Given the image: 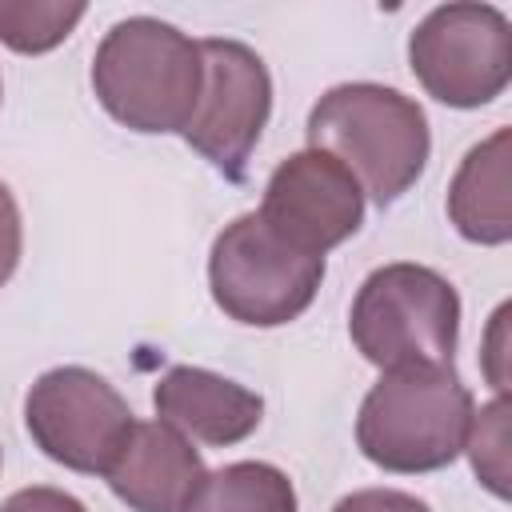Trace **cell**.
<instances>
[{
  "label": "cell",
  "instance_id": "6da1fadb",
  "mask_svg": "<svg viewBox=\"0 0 512 512\" xmlns=\"http://www.w3.org/2000/svg\"><path fill=\"white\" fill-rule=\"evenodd\" d=\"M308 148L336 156L364 196L380 208L396 204L424 172L432 132L424 108L400 88L384 84H336L308 112Z\"/></svg>",
  "mask_w": 512,
  "mask_h": 512
},
{
  "label": "cell",
  "instance_id": "7a4b0ae2",
  "mask_svg": "<svg viewBox=\"0 0 512 512\" xmlns=\"http://www.w3.org/2000/svg\"><path fill=\"white\" fill-rule=\"evenodd\" d=\"M200 80V40L156 16L112 24L92 56V92L100 108L144 136L184 132Z\"/></svg>",
  "mask_w": 512,
  "mask_h": 512
},
{
  "label": "cell",
  "instance_id": "3957f363",
  "mask_svg": "<svg viewBox=\"0 0 512 512\" xmlns=\"http://www.w3.org/2000/svg\"><path fill=\"white\" fill-rule=\"evenodd\" d=\"M472 412V392L452 364L384 368L360 400L356 444L384 472H436L464 452Z\"/></svg>",
  "mask_w": 512,
  "mask_h": 512
},
{
  "label": "cell",
  "instance_id": "277c9868",
  "mask_svg": "<svg viewBox=\"0 0 512 512\" xmlns=\"http://www.w3.org/2000/svg\"><path fill=\"white\" fill-rule=\"evenodd\" d=\"M348 336L376 368L452 364L460 340V296L452 280L428 264H384L360 284L348 312Z\"/></svg>",
  "mask_w": 512,
  "mask_h": 512
},
{
  "label": "cell",
  "instance_id": "5b68a950",
  "mask_svg": "<svg viewBox=\"0 0 512 512\" xmlns=\"http://www.w3.org/2000/svg\"><path fill=\"white\" fill-rule=\"evenodd\" d=\"M324 256H308L280 240L260 212H244L220 228L208 252V288L216 308L248 328H280L296 320L320 292Z\"/></svg>",
  "mask_w": 512,
  "mask_h": 512
},
{
  "label": "cell",
  "instance_id": "8992f818",
  "mask_svg": "<svg viewBox=\"0 0 512 512\" xmlns=\"http://www.w3.org/2000/svg\"><path fill=\"white\" fill-rule=\"evenodd\" d=\"M420 88L448 108H484L512 80V28L492 4H440L408 36Z\"/></svg>",
  "mask_w": 512,
  "mask_h": 512
},
{
  "label": "cell",
  "instance_id": "52a82bcc",
  "mask_svg": "<svg viewBox=\"0 0 512 512\" xmlns=\"http://www.w3.org/2000/svg\"><path fill=\"white\" fill-rule=\"evenodd\" d=\"M24 424L48 460L84 476H104L136 420L128 400L104 376L64 364L36 376L24 396Z\"/></svg>",
  "mask_w": 512,
  "mask_h": 512
},
{
  "label": "cell",
  "instance_id": "ba28073f",
  "mask_svg": "<svg viewBox=\"0 0 512 512\" xmlns=\"http://www.w3.org/2000/svg\"><path fill=\"white\" fill-rule=\"evenodd\" d=\"M200 68H204L200 96L180 136L224 180H244L260 132L268 128L272 116L268 64L240 40L208 36L200 40Z\"/></svg>",
  "mask_w": 512,
  "mask_h": 512
},
{
  "label": "cell",
  "instance_id": "9c48e42d",
  "mask_svg": "<svg viewBox=\"0 0 512 512\" xmlns=\"http://www.w3.org/2000/svg\"><path fill=\"white\" fill-rule=\"evenodd\" d=\"M260 220L308 256H324L364 224V188L328 152L304 148L280 160L264 184Z\"/></svg>",
  "mask_w": 512,
  "mask_h": 512
},
{
  "label": "cell",
  "instance_id": "30bf717a",
  "mask_svg": "<svg viewBox=\"0 0 512 512\" xmlns=\"http://www.w3.org/2000/svg\"><path fill=\"white\" fill-rule=\"evenodd\" d=\"M204 472L188 436L164 420H136L104 480L132 512H184Z\"/></svg>",
  "mask_w": 512,
  "mask_h": 512
},
{
  "label": "cell",
  "instance_id": "8fae6325",
  "mask_svg": "<svg viewBox=\"0 0 512 512\" xmlns=\"http://www.w3.org/2000/svg\"><path fill=\"white\" fill-rule=\"evenodd\" d=\"M152 404L164 424L208 448H228L248 440L264 416L260 392L196 364L168 368L152 388Z\"/></svg>",
  "mask_w": 512,
  "mask_h": 512
},
{
  "label": "cell",
  "instance_id": "7c38bea8",
  "mask_svg": "<svg viewBox=\"0 0 512 512\" xmlns=\"http://www.w3.org/2000/svg\"><path fill=\"white\" fill-rule=\"evenodd\" d=\"M508 144L512 132L496 128L488 140L468 148L452 184H448V220L472 244L496 248L512 240V208H508Z\"/></svg>",
  "mask_w": 512,
  "mask_h": 512
},
{
  "label": "cell",
  "instance_id": "4fadbf2b",
  "mask_svg": "<svg viewBox=\"0 0 512 512\" xmlns=\"http://www.w3.org/2000/svg\"><path fill=\"white\" fill-rule=\"evenodd\" d=\"M184 512H300L288 472L264 460H236L204 472Z\"/></svg>",
  "mask_w": 512,
  "mask_h": 512
},
{
  "label": "cell",
  "instance_id": "5bb4252c",
  "mask_svg": "<svg viewBox=\"0 0 512 512\" xmlns=\"http://www.w3.org/2000/svg\"><path fill=\"white\" fill-rule=\"evenodd\" d=\"M84 12L88 4L80 0H0V44H8L20 56L52 52L72 36Z\"/></svg>",
  "mask_w": 512,
  "mask_h": 512
},
{
  "label": "cell",
  "instance_id": "9a60e30c",
  "mask_svg": "<svg viewBox=\"0 0 512 512\" xmlns=\"http://www.w3.org/2000/svg\"><path fill=\"white\" fill-rule=\"evenodd\" d=\"M464 452L472 456V468L484 480V488L504 500L508 496V404L504 396L472 412Z\"/></svg>",
  "mask_w": 512,
  "mask_h": 512
},
{
  "label": "cell",
  "instance_id": "2e32d148",
  "mask_svg": "<svg viewBox=\"0 0 512 512\" xmlns=\"http://www.w3.org/2000/svg\"><path fill=\"white\" fill-rule=\"evenodd\" d=\"M20 248H24V224H20V208L12 188L0 180V288L12 280L16 264H20Z\"/></svg>",
  "mask_w": 512,
  "mask_h": 512
},
{
  "label": "cell",
  "instance_id": "e0dca14e",
  "mask_svg": "<svg viewBox=\"0 0 512 512\" xmlns=\"http://www.w3.org/2000/svg\"><path fill=\"white\" fill-rule=\"evenodd\" d=\"M332 512H432L420 496L400 492V488H360L344 496Z\"/></svg>",
  "mask_w": 512,
  "mask_h": 512
},
{
  "label": "cell",
  "instance_id": "ac0fdd59",
  "mask_svg": "<svg viewBox=\"0 0 512 512\" xmlns=\"http://www.w3.org/2000/svg\"><path fill=\"white\" fill-rule=\"evenodd\" d=\"M0 512H88L72 492H60V488H48V484H36V488H20L12 492Z\"/></svg>",
  "mask_w": 512,
  "mask_h": 512
},
{
  "label": "cell",
  "instance_id": "d6986e66",
  "mask_svg": "<svg viewBox=\"0 0 512 512\" xmlns=\"http://www.w3.org/2000/svg\"><path fill=\"white\" fill-rule=\"evenodd\" d=\"M0 96H4V88H0Z\"/></svg>",
  "mask_w": 512,
  "mask_h": 512
}]
</instances>
